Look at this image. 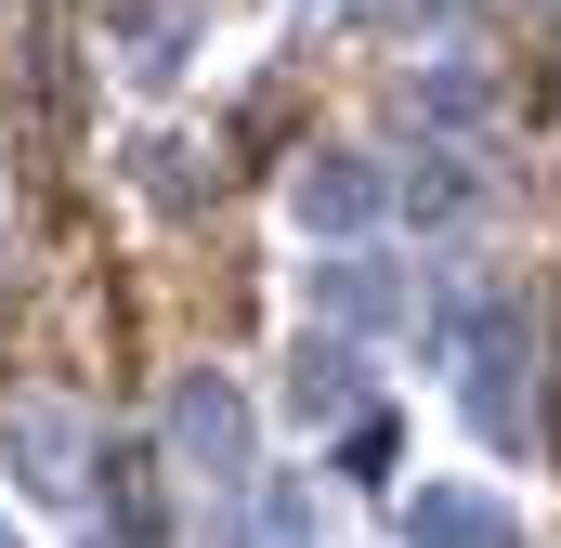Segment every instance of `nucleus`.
Here are the masks:
<instances>
[{
  "instance_id": "1",
  "label": "nucleus",
  "mask_w": 561,
  "mask_h": 548,
  "mask_svg": "<svg viewBox=\"0 0 561 548\" xmlns=\"http://www.w3.org/2000/svg\"><path fill=\"white\" fill-rule=\"evenodd\" d=\"M157 457H170L183 483H249V457H262L249 392H236L222 366H183V379H170V406H157Z\"/></svg>"
},
{
  "instance_id": "12",
  "label": "nucleus",
  "mask_w": 561,
  "mask_h": 548,
  "mask_svg": "<svg viewBox=\"0 0 561 548\" xmlns=\"http://www.w3.org/2000/svg\"><path fill=\"white\" fill-rule=\"evenodd\" d=\"M0 548H26V536H13V523H0Z\"/></svg>"
},
{
  "instance_id": "3",
  "label": "nucleus",
  "mask_w": 561,
  "mask_h": 548,
  "mask_svg": "<svg viewBox=\"0 0 561 548\" xmlns=\"http://www.w3.org/2000/svg\"><path fill=\"white\" fill-rule=\"evenodd\" d=\"M300 287H313V327H340V340L419 327V274L392 262V249H327V262H300Z\"/></svg>"
},
{
  "instance_id": "10",
  "label": "nucleus",
  "mask_w": 561,
  "mask_h": 548,
  "mask_svg": "<svg viewBox=\"0 0 561 548\" xmlns=\"http://www.w3.org/2000/svg\"><path fill=\"white\" fill-rule=\"evenodd\" d=\"M131 183L157 196V209H196V144H170V132H157V144H131Z\"/></svg>"
},
{
  "instance_id": "4",
  "label": "nucleus",
  "mask_w": 561,
  "mask_h": 548,
  "mask_svg": "<svg viewBox=\"0 0 561 548\" xmlns=\"http://www.w3.org/2000/svg\"><path fill=\"white\" fill-rule=\"evenodd\" d=\"M92 457H105V444H92V418H79V406H53V392L0 406V470H13L26 496H79Z\"/></svg>"
},
{
  "instance_id": "9",
  "label": "nucleus",
  "mask_w": 561,
  "mask_h": 548,
  "mask_svg": "<svg viewBox=\"0 0 561 548\" xmlns=\"http://www.w3.org/2000/svg\"><path fill=\"white\" fill-rule=\"evenodd\" d=\"M196 26H209L196 0H131V13H118V66H131V79H170V66H196Z\"/></svg>"
},
{
  "instance_id": "7",
  "label": "nucleus",
  "mask_w": 561,
  "mask_h": 548,
  "mask_svg": "<svg viewBox=\"0 0 561 548\" xmlns=\"http://www.w3.org/2000/svg\"><path fill=\"white\" fill-rule=\"evenodd\" d=\"M419 132L444 144V157H483V144H496V79H483V66H419Z\"/></svg>"
},
{
  "instance_id": "8",
  "label": "nucleus",
  "mask_w": 561,
  "mask_h": 548,
  "mask_svg": "<svg viewBox=\"0 0 561 548\" xmlns=\"http://www.w3.org/2000/svg\"><path fill=\"white\" fill-rule=\"evenodd\" d=\"M340 536V496L313 483V470H262V496H249V548H327Z\"/></svg>"
},
{
  "instance_id": "11",
  "label": "nucleus",
  "mask_w": 561,
  "mask_h": 548,
  "mask_svg": "<svg viewBox=\"0 0 561 548\" xmlns=\"http://www.w3.org/2000/svg\"><path fill=\"white\" fill-rule=\"evenodd\" d=\"M340 470H353V483H379V470H392V431H379V418H353V444H340Z\"/></svg>"
},
{
  "instance_id": "5",
  "label": "nucleus",
  "mask_w": 561,
  "mask_h": 548,
  "mask_svg": "<svg viewBox=\"0 0 561 548\" xmlns=\"http://www.w3.org/2000/svg\"><path fill=\"white\" fill-rule=\"evenodd\" d=\"M287 418H300V431H353V418H366V340L300 327V340H287Z\"/></svg>"
},
{
  "instance_id": "6",
  "label": "nucleus",
  "mask_w": 561,
  "mask_h": 548,
  "mask_svg": "<svg viewBox=\"0 0 561 548\" xmlns=\"http://www.w3.org/2000/svg\"><path fill=\"white\" fill-rule=\"evenodd\" d=\"M405 548H523V510L483 483H419L405 496Z\"/></svg>"
},
{
  "instance_id": "13",
  "label": "nucleus",
  "mask_w": 561,
  "mask_h": 548,
  "mask_svg": "<svg viewBox=\"0 0 561 548\" xmlns=\"http://www.w3.org/2000/svg\"><path fill=\"white\" fill-rule=\"evenodd\" d=\"M313 13H340V0H313Z\"/></svg>"
},
{
  "instance_id": "2",
  "label": "nucleus",
  "mask_w": 561,
  "mask_h": 548,
  "mask_svg": "<svg viewBox=\"0 0 561 548\" xmlns=\"http://www.w3.org/2000/svg\"><path fill=\"white\" fill-rule=\"evenodd\" d=\"M287 222H300L313 249H379V222H392V157L313 144V157L287 170Z\"/></svg>"
}]
</instances>
